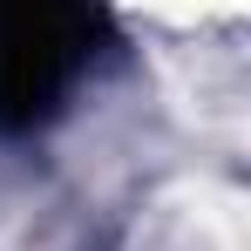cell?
Wrapping results in <instances>:
<instances>
[{
    "instance_id": "1",
    "label": "cell",
    "mask_w": 251,
    "mask_h": 251,
    "mask_svg": "<svg viewBox=\"0 0 251 251\" xmlns=\"http://www.w3.org/2000/svg\"><path fill=\"white\" fill-rule=\"evenodd\" d=\"M109 34L102 0H0V129H41Z\"/></svg>"
}]
</instances>
